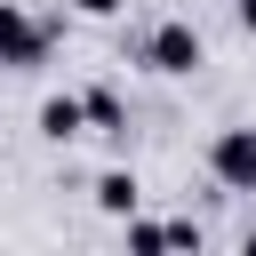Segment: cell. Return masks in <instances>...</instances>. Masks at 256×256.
<instances>
[{
	"label": "cell",
	"instance_id": "obj_2",
	"mask_svg": "<svg viewBox=\"0 0 256 256\" xmlns=\"http://www.w3.org/2000/svg\"><path fill=\"white\" fill-rule=\"evenodd\" d=\"M208 168H216L224 192H256V128H224L216 152H208Z\"/></svg>",
	"mask_w": 256,
	"mask_h": 256
},
{
	"label": "cell",
	"instance_id": "obj_1",
	"mask_svg": "<svg viewBox=\"0 0 256 256\" xmlns=\"http://www.w3.org/2000/svg\"><path fill=\"white\" fill-rule=\"evenodd\" d=\"M136 56H144L152 72H168V80H176V72H192V64H200V32H192L184 16H168V24H152V32H144V48H136Z\"/></svg>",
	"mask_w": 256,
	"mask_h": 256
},
{
	"label": "cell",
	"instance_id": "obj_7",
	"mask_svg": "<svg viewBox=\"0 0 256 256\" xmlns=\"http://www.w3.org/2000/svg\"><path fill=\"white\" fill-rule=\"evenodd\" d=\"M128 248L152 256V248H176V232H168V224H128Z\"/></svg>",
	"mask_w": 256,
	"mask_h": 256
},
{
	"label": "cell",
	"instance_id": "obj_4",
	"mask_svg": "<svg viewBox=\"0 0 256 256\" xmlns=\"http://www.w3.org/2000/svg\"><path fill=\"white\" fill-rule=\"evenodd\" d=\"M40 128H48L56 144L80 136V128H88V96H48V104H40Z\"/></svg>",
	"mask_w": 256,
	"mask_h": 256
},
{
	"label": "cell",
	"instance_id": "obj_3",
	"mask_svg": "<svg viewBox=\"0 0 256 256\" xmlns=\"http://www.w3.org/2000/svg\"><path fill=\"white\" fill-rule=\"evenodd\" d=\"M0 56H8L16 72H32V64L48 56V24H40L32 8H0Z\"/></svg>",
	"mask_w": 256,
	"mask_h": 256
},
{
	"label": "cell",
	"instance_id": "obj_9",
	"mask_svg": "<svg viewBox=\"0 0 256 256\" xmlns=\"http://www.w3.org/2000/svg\"><path fill=\"white\" fill-rule=\"evenodd\" d=\"M240 24H248V32H256V0H240Z\"/></svg>",
	"mask_w": 256,
	"mask_h": 256
},
{
	"label": "cell",
	"instance_id": "obj_8",
	"mask_svg": "<svg viewBox=\"0 0 256 256\" xmlns=\"http://www.w3.org/2000/svg\"><path fill=\"white\" fill-rule=\"evenodd\" d=\"M80 16H120V0H72Z\"/></svg>",
	"mask_w": 256,
	"mask_h": 256
},
{
	"label": "cell",
	"instance_id": "obj_5",
	"mask_svg": "<svg viewBox=\"0 0 256 256\" xmlns=\"http://www.w3.org/2000/svg\"><path fill=\"white\" fill-rule=\"evenodd\" d=\"M96 208H104V216H128V208H136V176H128V168L96 176Z\"/></svg>",
	"mask_w": 256,
	"mask_h": 256
},
{
	"label": "cell",
	"instance_id": "obj_6",
	"mask_svg": "<svg viewBox=\"0 0 256 256\" xmlns=\"http://www.w3.org/2000/svg\"><path fill=\"white\" fill-rule=\"evenodd\" d=\"M88 128H104V136H120V128H128V104H120L112 88H88Z\"/></svg>",
	"mask_w": 256,
	"mask_h": 256
}]
</instances>
